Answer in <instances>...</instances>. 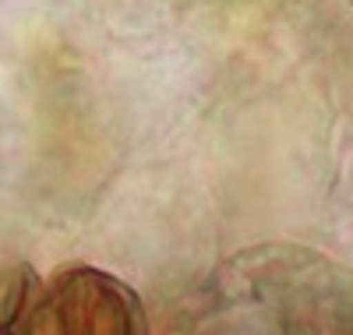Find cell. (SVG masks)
<instances>
[{
    "label": "cell",
    "mask_w": 353,
    "mask_h": 335,
    "mask_svg": "<svg viewBox=\"0 0 353 335\" xmlns=\"http://www.w3.org/2000/svg\"><path fill=\"white\" fill-rule=\"evenodd\" d=\"M0 335H149V314L124 279L71 265L28 290Z\"/></svg>",
    "instance_id": "1"
}]
</instances>
